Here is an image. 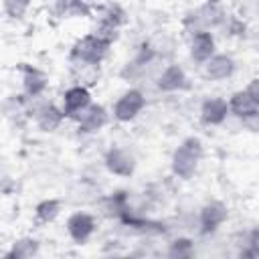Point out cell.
Here are the masks:
<instances>
[{"instance_id":"f546056e","label":"cell","mask_w":259,"mask_h":259,"mask_svg":"<svg viewBox=\"0 0 259 259\" xmlns=\"http://www.w3.org/2000/svg\"><path fill=\"white\" fill-rule=\"evenodd\" d=\"M8 174H10L8 162H6V158H2V156H0V180H2L4 176H8Z\"/></svg>"},{"instance_id":"30bf717a","label":"cell","mask_w":259,"mask_h":259,"mask_svg":"<svg viewBox=\"0 0 259 259\" xmlns=\"http://www.w3.org/2000/svg\"><path fill=\"white\" fill-rule=\"evenodd\" d=\"M239 69V63L237 59L231 55V53H214L208 61H204L200 65V73L206 81L210 83H223V81H229L235 77Z\"/></svg>"},{"instance_id":"603a6c76","label":"cell","mask_w":259,"mask_h":259,"mask_svg":"<svg viewBox=\"0 0 259 259\" xmlns=\"http://www.w3.org/2000/svg\"><path fill=\"white\" fill-rule=\"evenodd\" d=\"M69 73H71L73 83L83 85V87H87V89L97 87L99 81H101V77H103V69H101V65H97V63H83V65L69 67Z\"/></svg>"},{"instance_id":"4dcf8cb0","label":"cell","mask_w":259,"mask_h":259,"mask_svg":"<svg viewBox=\"0 0 259 259\" xmlns=\"http://www.w3.org/2000/svg\"><path fill=\"white\" fill-rule=\"evenodd\" d=\"M204 2H208V4H225L227 0H204Z\"/></svg>"},{"instance_id":"8fae6325","label":"cell","mask_w":259,"mask_h":259,"mask_svg":"<svg viewBox=\"0 0 259 259\" xmlns=\"http://www.w3.org/2000/svg\"><path fill=\"white\" fill-rule=\"evenodd\" d=\"M142 40H144V45L152 51V55L158 57V59L164 61V63L174 61V57H176V53H178V36H176L174 32L162 28V26L154 28V30H152L148 36H144Z\"/></svg>"},{"instance_id":"4316f807","label":"cell","mask_w":259,"mask_h":259,"mask_svg":"<svg viewBox=\"0 0 259 259\" xmlns=\"http://www.w3.org/2000/svg\"><path fill=\"white\" fill-rule=\"evenodd\" d=\"M93 34H97L101 40H105L107 45H115L117 40H119V36H121V30L119 28H113V26H107V24H99V22H95V26H93V30H91Z\"/></svg>"},{"instance_id":"1f68e13d","label":"cell","mask_w":259,"mask_h":259,"mask_svg":"<svg viewBox=\"0 0 259 259\" xmlns=\"http://www.w3.org/2000/svg\"><path fill=\"white\" fill-rule=\"evenodd\" d=\"M2 18H4V14H2V10H0V24H2Z\"/></svg>"},{"instance_id":"52a82bcc","label":"cell","mask_w":259,"mask_h":259,"mask_svg":"<svg viewBox=\"0 0 259 259\" xmlns=\"http://www.w3.org/2000/svg\"><path fill=\"white\" fill-rule=\"evenodd\" d=\"M190 77L178 61H168L154 79V89L162 95H178L190 89Z\"/></svg>"},{"instance_id":"7c38bea8","label":"cell","mask_w":259,"mask_h":259,"mask_svg":"<svg viewBox=\"0 0 259 259\" xmlns=\"http://www.w3.org/2000/svg\"><path fill=\"white\" fill-rule=\"evenodd\" d=\"M186 51H188V59L196 67H200L217 53V34L212 30H198L186 34Z\"/></svg>"},{"instance_id":"cb8c5ba5","label":"cell","mask_w":259,"mask_h":259,"mask_svg":"<svg viewBox=\"0 0 259 259\" xmlns=\"http://www.w3.org/2000/svg\"><path fill=\"white\" fill-rule=\"evenodd\" d=\"M40 253V241L32 235H22L10 243V249L4 253L8 259H32Z\"/></svg>"},{"instance_id":"9a60e30c","label":"cell","mask_w":259,"mask_h":259,"mask_svg":"<svg viewBox=\"0 0 259 259\" xmlns=\"http://www.w3.org/2000/svg\"><path fill=\"white\" fill-rule=\"evenodd\" d=\"M51 85V77L47 71H42L36 65L30 63H22L20 65V93L26 97H36V95H45L49 91Z\"/></svg>"},{"instance_id":"d6986e66","label":"cell","mask_w":259,"mask_h":259,"mask_svg":"<svg viewBox=\"0 0 259 259\" xmlns=\"http://www.w3.org/2000/svg\"><path fill=\"white\" fill-rule=\"evenodd\" d=\"M93 16H95V22L107 24L119 30L130 22V14L119 2H105L101 6H93Z\"/></svg>"},{"instance_id":"4fadbf2b","label":"cell","mask_w":259,"mask_h":259,"mask_svg":"<svg viewBox=\"0 0 259 259\" xmlns=\"http://www.w3.org/2000/svg\"><path fill=\"white\" fill-rule=\"evenodd\" d=\"M231 117L227 99L221 95H208L198 105V121L204 127H221Z\"/></svg>"},{"instance_id":"9c48e42d","label":"cell","mask_w":259,"mask_h":259,"mask_svg":"<svg viewBox=\"0 0 259 259\" xmlns=\"http://www.w3.org/2000/svg\"><path fill=\"white\" fill-rule=\"evenodd\" d=\"M111 115H109V109L103 105V103H89L73 121H75V130L79 136H85V138H93L97 136L99 132H103L109 123Z\"/></svg>"},{"instance_id":"d4e9b609","label":"cell","mask_w":259,"mask_h":259,"mask_svg":"<svg viewBox=\"0 0 259 259\" xmlns=\"http://www.w3.org/2000/svg\"><path fill=\"white\" fill-rule=\"evenodd\" d=\"M32 210H34V223L36 225H53L63 212V200L49 196V198L38 200Z\"/></svg>"},{"instance_id":"7402d4cb","label":"cell","mask_w":259,"mask_h":259,"mask_svg":"<svg viewBox=\"0 0 259 259\" xmlns=\"http://www.w3.org/2000/svg\"><path fill=\"white\" fill-rule=\"evenodd\" d=\"M166 257L170 259H190L196 255V241L190 235L176 233L172 239L166 241Z\"/></svg>"},{"instance_id":"5b68a950","label":"cell","mask_w":259,"mask_h":259,"mask_svg":"<svg viewBox=\"0 0 259 259\" xmlns=\"http://www.w3.org/2000/svg\"><path fill=\"white\" fill-rule=\"evenodd\" d=\"M101 166L107 174L115 178H132L138 168V156L130 146L111 144L101 154Z\"/></svg>"},{"instance_id":"44dd1931","label":"cell","mask_w":259,"mask_h":259,"mask_svg":"<svg viewBox=\"0 0 259 259\" xmlns=\"http://www.w3.org/2000/svg\"><path fill=\"white\" fill-rule=\"evenodd\" d=\"M229 105V113L235 119H243L247 115L259 113V99H255L253 95H249L245 89H237L231 93V97L227 99Z\"/></svg>"},{"instance_id":"2e32d148","label":"cell","mask_w":259,"mask_h":259,"mask_svg":"<svg viewBox=\"0 0 259 259\" xmlns=\"http://www.w3.org/2000/svg\"><path fill=\"white\" fill-rule=\"evenodd\" d=\"M28 119L32 121V125L40 134H55V132L61 130V125L65 121V113H63V109H61L59 103H55V101L49 99L36 111H32Z\"/></svg>"},{"instance_id":"7a4b0ae2","label":"cell","mask_w":259,"mask_h":259,"mask_svg":"<svg viewBox=\"0 0 259 259\" xmlns=\"http://www.w3.org/2000/svg\"><path fill=\"white\" fill-rule=\"evenodd\" d=\"M227 8L223 4H208V2H200L198 6L188 8L182 18H180V28L184 34H192L198 30H212L217 32V28L223 24L225 16H227Z\"/></svg>"},{"instance_id":"ac0fdd59","label":"cell","mask_w":259,"mask_h":259,"mask_svg":"<svg viewBox=\"0 0 259 259\" xmlns=\"http://www.w3.org/2000/svg\"><path fill=\"white\" fill-rule=\"evenodd\" d=\"M51 10L59 20H81L93 16V4L89 0H55Z\"/></svg>"},{"instance_id":"6da1fadb","label":"cell","mask_w":259,"mask_h":259,"mask_svg":"<svg viewBox=\"0 0 259 259\" xmlns=\"http://www.w3.org/2000/svg\"><path fill=\"white\" fill-rule=\"evenodd\" d=\"M204 142L198 136H186L170 154V172L178 180H192L204 160Z\"/></svg>"},{"instance_id":"277c9868","label":"cell","mask_w":259,"mask_h":259,"mask_svg":"<svg viewBox=\"0 0 259 259\" xmlns=\"http://www.w3.org/2000/svg\"><path fill=\"white\" fill-rule=\"evenodd\" d=\"M109 53H111V45H107L105 40H101L97 34L87 32V34L75 38V42L69 49L67 63H69V67L83 65V63L103 65V61L109 57Z\"/></svg>"},{"instance_id":"8992f818","label":"cell","mask_w":259,"mask_h":259,"mask_svg":"<svg viewBox=\"0 0 259 259\" xmlns=\"http://www.w3.org/2000/svg\"><path fill=\"white\" fill-rule=\"evenodd\" d=\"M196 219H198V235L212 237L229 221V204L225 200L210 198L196 208Z\"/></svg>"},{"instance_id":"e0dca14e","label":"cell","mask_w":259,"mask_h":259,"mask_svg":"<svg viewBox=\"0 0 259 259\" xmlns=\"http://www.w3.org/2000/svg\"><path fill=\"white\" fill-rule=\"evenodd\" d=\"M130 198H132L130 190H113L109 194H99V198L95 200V208L103 219L119 221L130 204Z\"/></svg>"},{"instance_id":"ffe728a7","label":"cell","mask_w":259,"mask_h":259,"mask_svg":"<svg viewBox=\"0 0 259 259\" xmlns=\"http://www.w3.org/2000/svg\"><path fill=\"white\" fill-rule=\"evenodd\" d=\"M0 115L6 121L14 123V125L26 121L28 119V101H26V95H22V93H10V95H6L0 101Z\"/></svg>"},{"instance_id":"3957f363","label":"cell","mask_w":259,"mask_h":259,"mask_svg":"<svg viewBox=\"0 0 259 259\" xmlns=\"http://www.w3.org/2000/svg\"><path fill=\"white\" fill-rule=\"evenodd\" d=\"M148 107V93L144 87L138 85H130L127 89H123L111 103L109 107V115L113 121L117 123H134L144 109Z\"/></svg>"},{"instance_id":"5bb4252c","label":"cell","mask_w":259,"mask_h":259,"mask_svg":"<svg viewBox=\"0 0 259 259\" xmlns=\"http://www.w3.org/2000/svg\"><path fill=\"white\" fill-rule=\"evenodd\" d=\"M91 89L83 87V85H77V83H71L67 89L61 91V97H59V105L65 113V119H75L93 99H91Z\"/></svg>"},{"instance_id":"f1b7e54d","label":"cell","mask_w":259,"mask_h":259,"mask_svg":"<svg viewBox=\"0 0 259 259\" xmlns=\"http://www.w3.org/2000/svg\"><path fill=\"white\" fill-rule=\"evenodd\" d=\"M249 95H253L255 99H259V79L257 77H253V79H249V83L243 87Z\"/></svg>"},{"instance_id":"484cf974","label":"cell","mask_w":259,"mask_h":259,"mask_svg":"<svg viewBox=\"0 0 259 259\" xmlns=\"http://www.w3.org/2000/svg\"><path fill=\"white\" fill-rule=\"evenodd\" d=\"M32 0H2V14L12 22H20L28 16Z\"/></svg>"},{"instance_id":"ba28073f","label":"cell","mask_w":259,"mask_h":259,"mask_svg":"<svg viewBox=\"0 0 259 259\" xmlns=\"http://www.w3.org/2000/svg\"><path fill=\"white\" fill-rule=\"evenodd\" d=\"M97 229H99L97 217L85 208H77L65 219V233L75 245H87L95 237Z\"/></svg>"},{"instance_id":"83f0119b","label":"cell","mask_w":259,"mask_h":259,"mask_svg":"<svg viewBox=\"0 0 259 259\" xmlns=\"http://www.w3.org/2000/svg\"><path fill=\"white\" fill-rule=\"evenodd\" d=\"M239 125H241V130L255 134L259 130V113H253V115H247V117L239 119Z\"/></svg>"}]
</instances>
